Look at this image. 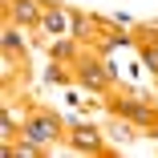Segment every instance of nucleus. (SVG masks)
<instances>
[{"label": "nucleus", "instance_id": "nucleus-6", "mask_svg": "<svg viewBox=\"0 0 158 158\" xmlns=\"http://www.w3.org/2000/svg\"><path fill=\"white\" fill-rule=\"evenodd\" d=\"M41 24L49 28V33H57V37H61V33H65V12H45V16H41Z\"/></svg>", "mask_w": 158, "mask_h": 158}, {"label": "nucleus", "instance_id": "nucleus-9", "mask_svg": "<svg viewBox=\"0 0 158 158\" xmlns=\"http://www.w3.org/2000/svg\"><path fill=\"white\" fill-rule=\"evenodd\" d=\"M53 57H69V41H57L53 45Z\"/></svg>", "mask_w": 158, "mask_h": 158}, {"label": "nucleus", "instance_id": "nucleus-7", "mask_svg": "<svg viewBox=\"0 0 158 158\" xmlns=\"http://www.w3.org/2000/svg\"><path fill=\"white\" fill-rule=\"evenodd\" d=\"M4 49H8V53H20V49H24V37L16 33V28H4Z\"/></svg>", "mask_w": 158, "mask_h": 158}, {"label": "nucleus", "instance_id": "nucleus-2", "mask_svg": "<svg viewBox=\"0 0 158 158\" xmlns=\"http://www.w3.org/2000/svg\"><path fill=\"white\" fill-rule=\"evenodd\" d=\"M77 81H81L85 89H93V93H102V89L114 81V73H110V65H85V69L77 73Z\"/></svg>", "mask_w": 158, "mask_h": 158}, {"label": "nucleus", "instance_id": "nucleus-8", "mask_svg": "<svg viewBox=\"0 0 158 158\" xmlns=\"http://www.w3.org/2000/svg\"><path fill=\"white\" fill-rule=\"evenodd\" d=\"M142 65H146L150 73H158V45H146V49H142Z\"/></svg>", "mask_w": 158, "mask_h": 158}, {"label": "nucleus", "instance_id": "nucleus-1", "mask_svg": "<svg viewBox=\"0 0 158 158\" xmlns=\"http://www.w3.org/2000/svg\"><path fill=\"white\" fill-rule=\"evenodd\" d=\"M57 118H49V114H37V118H28L24 122V138H33V142H41V146H49V142H57Z\"/></svg>", "mask_w": 158, "mask_h": 158}, {"label": "nucleus", "instance_id": "nucleus-5", "mask_svg": "<svg viewBox=\"0 0 158 158\" xmlns=\"http://www.w3.org/2000/svg\"><path fill=\"white\" fill-rule=\"evenodd\" d=\"M12 16H16V20H24V24H37L45 12L33 4V0H16V4H12Z\"/></svg>", "mask_w": 158, "mask_h": 158}, {"label": "nucleus", "instance_id": "nucleus-4", "mask_svg": "<svg viewBox=\"0 0 158 158\" xmlns=\"http://www.w3.org/2000/svg\"><path fill=\"white\" fill-rule=\"evenodd\" d=\"M73 146L77 150H102V138H98L93 126H77V130H73Z\"/></svg>", "mask_w": 158, "mask_h": 158}, {"label": "nucleus", "instance_id": "nucleus-3", "mask_svg": "<svg viewBox=\"0 0 158 158\" xmlns=\"http://www.w3.org/2000/svg\"><path fill=\"white\" fill-rule=\"evenodd\" d=\"M114 114L122 118H134V122H142V126H154V110H146V106H138V102H122V106H114Z\"/></svg>", "mask_w": 158, "mask_h": 158}]
</instances>
